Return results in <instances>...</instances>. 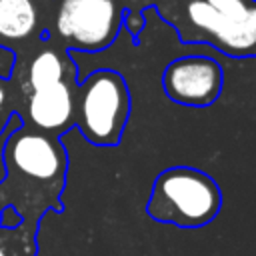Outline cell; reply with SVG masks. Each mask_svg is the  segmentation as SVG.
<instances>
[{
  "label": "cell",
  "mask_w": 256,
  "mask_h": 256,
  "mask_svg": "<svg viewBox=\"0 0 256 256\" xmlns=\"http://www.w3.org/2000/svg\"><path fill=\"white\" fill-rule=\"evenodd\" d=\"M74 114L82 136L90 144H118L130 116L126 80L114 70H96L80 84Z\"/></svg>",
  "instance_id": "4"
},
{
  "label": "cell",
  "mask_w": 256,
  "mask_h": 256,
  "mask_svg": "<svg viewBox=\"0 0 256 256\" xmlns=\"http://www.w3.org/2000/svg\"><path fill=\"white\" fill-rule=\"evenodd\" d=\"M74 110H76V100L68 80L28 94L26 114L36 130L48 134L64 130L72 122Z\"/></svg>",
  "instance_id": "7"
},
{
  "label": "cell",
  "mask_w": 256,
  "mask_h": 256,
  "mask_svg": "<svg viewBox=\"0 0 256 256\" xmlns=\"http://www.w3.org/2000/svg\"><path fill=\"white\" fill-rule=\"evenodd\" d=\"M2 166L0 212L12 208L22 222L36 224L48 210L62 208L68 156L56 136L18 128L2 146Z\"/></svg>",
  "instance_id": "1"
},
{
  "label": "cell",
  "mask_w": 256,
  "mask_h": 256,
  "mask_svg": "<svg viewBox=\"0 0 256 256\" xmlns=\"http://www.w3.org/2000/svg\"><path fill=\"white\" fill-rule=\"evenodd\" d=\"M36 224L20 222L16 226H0V256H34Z\"/></svg>",
  "instance_id": "10"
},
{
  "label": "cell",
  "mask_w": 256,
  "mask_h": 256,
  "mask_svg": "<svg viewBox=\"0 0 256 256\" xmlns=\"http://www.w3.org/2000/svg\"><path fill=\"white\" fill-rule=\"evenodd\" d=\"M14 52L0 46V78H8L14 70Z\"/></svg>",
  "instance_id": "11"
},
{
  "label": "cell",
  "mask_w": 256,
  "mask_h": 256,
  "mask_svg": "<svg viewBox=\"0 0 256 256\" xmlns=\"http://www.w3.org/2000/svg\"><path fill=\"white\" fill-rule=\"evenodd\" d=\"M166 96L182 106H210L222 92V68L208 56H182L164 68Z\"/></svg>",
  "instance_id": "6"
},
{
  "label": "cell",
  "mask_w": 256,
  "mask_h": 256,
  "mask_svg": "<svg viewBox=\"0 0 256 256\" xmlns=\"http://www.w3.org/2000/svg\"><path fill=\"white\" fill-rule=\"evenodd\" d=\"M66 74H68V62L64 60V56L56 50H42L32 58L28 66L26 88L28 92H34L54 86L58 82H64Z\"/></svg>",
  "instance_id": "9"
},
{
  "label": "cell",
  "mask_w": 256,
  "mask_h": 256,
  "mask_svg": "<svg viewBox=\"0 0 256 256\" xmlns=\"http://www.w3.org/2000/svg\"><path fill=\"white\" fill-rule=\"evenodd\" d=\"M158 10L182 42L210 44L232 58H256V0H164Z\"/></svg>",
  "instance_id": "2"
},
{
  "label": "cell",
  "mask_w": 256,
  "mask_h": 256,
  "mask_svg": "<svg viewBox=\"0 0 256 256\" xmlns=\"http://www.w3.org/2000/svg\"><path fill=\"white\" fill-rule=\"evenodd\" d=\"M4 108H6V90L0 86V132L6 124V110Z\"/></svg>",
  "instance_id": "12"
},
{
  "label": "cell",
  "mask_w": 256,
  "mask_h": 256,
  "mask_svg": "<svg viewBox=\"0 0 256 256\" xmlns=\"http://www.w3.org/2000/svg\"><path fill=\"white\" fill-rule=\"evenodd\" d=\"M36 6L32 0H0V36L6 40L28 38L36 28Z\"/></svg>",
  "instance_id": "8"
},
{
  "label": "cell",
  "mask_w": 256,
  "mask_h": 256,
  "mask_svg": "<svg viewBox=\"0 0 256 256\" xmlns=\"http://www.w3.org/2000/svg\"><path fill=\"white\" fill-rule=\"evenodd\" d=\"M128 2H140V0H128Z\"/></svg>",
  "instance_id": "13"
},
{
  "label": "cell",
  "mask_w": 256,
  "mask_h": 256,
  "mask_svg": "<svg viewBox=\"0 0 256 256\" xmlns=\"http://www.w3.org/2000/svg\"><path fill=\"white\" fill-rule=\"evenodd\" d=\"M222 206L220 186L192 166H172L152 184L146 212L152 220L180 228H200L212 222Z\"/></svg>",
  "instance_id": "3"
},
{
  "label": "cell",
  "mask_w": 256,
  "mask_h": 256,
  "mask_svg": "<svg viewBox=\"0 0 256 256\" xmlns=\"http://www.w3.org/2000/svg\"><path fill=\"white\" fill-rule=\"evenodd\" d=\"M122 24L114 0H62L56 14L58 36L76 50L96 52L108 48Z\"/></svg>",
  "instance_id": "5"
}]
</instances>
